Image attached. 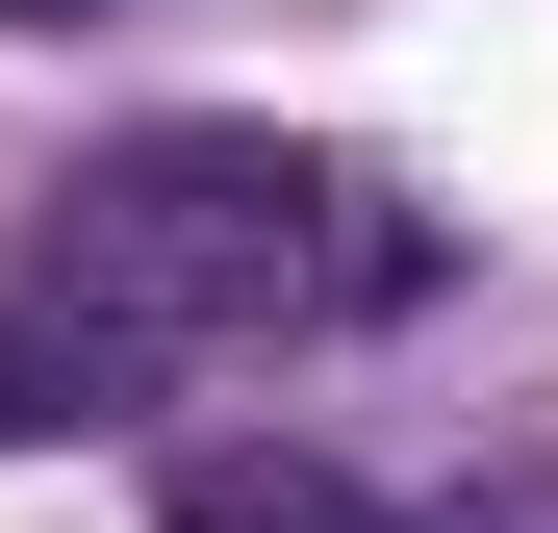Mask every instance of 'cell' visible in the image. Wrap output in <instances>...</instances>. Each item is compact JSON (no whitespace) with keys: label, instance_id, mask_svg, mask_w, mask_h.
<instances>
[{"label":"cell","instance_id":"2","mask_svg":"<svg viewBox=\"0 0 558 533\" xmlns=\"http://www.w3.org/2000/svg\"><path fill=\"white\" fill-rule=\"evenodd\" d=\"M153 407V355H102L76 305H0V458H51V432H128Z\"/></svg>","mask_w":558,"mask_h":533},{"label":"cell","instance_id":"3","mask_svg":"<svg viewBox=\"0 0 558 533\" xmlns=\"http://www.w3.org/2000/svg\"><path fill=\"white\" fill-rule=\"evenodd\" d=\"M153 508H178V533H381V483H355V458H178Z\"/></svg>","mask_w":558,"mask_h":533},{"label":"cell","instance_id":"4","mask_svg":"<svg viewBox=\"0 0 558 533\" xmlns=\"http://www.w3.org/2000/svg\"><path fill=\"white\" fill-rule=\"evenodd\" d=\"M0 26H102V0H0Z\"/></svg>","mask_w":558,"mask_h":533},{"label":"cell","instance_id":"1","mask_svg":"<svg viewBox=\"0 0 558 533\" xmlns=\"http://www.w3.org/2000/svg\"><path fill=\"white\" fill-rule=\"evenodd\" d=\"M26 305H76L102 355H330L457 305V204L330 128H102L26 229Z\"/></svg>","mask_w":558,"mask_h":533}]
</instances>
